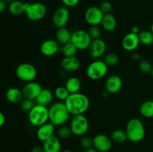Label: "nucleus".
<instances>
[{
  "label": "nucleus",
  "instance_id": "obj_16",
  "mask_svg": "<svg viewBox=\"0 0 153 152\" xmlns=\"http://www.w3.org/2000/svg\"><path fill=\"white\" fill-rule=\"evenodd\" d=\"M123 86L122 79L117 75H111L106 79L105 88L109 94H116L120 91Z\"/></svg>",
  "mask_w": 153,
  "mask_h": 152
},
{
  "label": "nucleus",
  "instance_id": "obj_20",
  "mask_svg": "<svg viewBox=\"0 0 153 152\" xmlns=\"http://www.w3.org/2000/svg\"><path fill=\"white\" fill-rule=\"evenodd\" d=\"M42 147L44 152H61V143L60 138L58 136H52L43 142Z\"/></svg>",
  "mask_w": 153,
  "mask_h": 152
},
{
  "label": "nucleus",
  "instance_id": "obj_32",
  "mask_svg": "<svg viewBox=\"0 0 153 152\" xmlns=\"http://www.w3.org/2000/svg\"><path fill=\"white\" fill-rule=\"evenodd\" d=\"M103 61L108 66H114L119 62V56L116 53L111 52L105 56Z\"/></svg>",
  "mask_w": 153,
  "mask_h": 152
},
{
  "label": "nucleus",
  "instance_id": "obj_48",
  "mask_svg": "<svg viewBox=\"0 0 153 152\" xmlns=\"http://www.w3.org/2000/svg\"><path fill=\"white\" fill-rule=\"evenodd\" d=\"M151 32L153 34V23L152 24V25H151Z\"/></svg>",
  "mask_w": 153,
  "mask_h": 152
},
{
  "label": "nucleus",
  "instance_id": "obj_23",
  "mask_svg": "<svg viewBox=\"0 0 153 152\" xmlns=\"http://www.w3.org/2000/svg\"><path fill=\"white\" fill-rule=\"evenodd\" d=\"M102 28L106 31H114L117 27V19L112 13H105L101 22Z\"/></svg>",
  "mask_w": 153,
  "mask_h": 152
},
{
  "label": "nucleus",
  "instance_id": "obj_31",
  "mask_svg": "<svg viewBox=\"0 0 153 152\" xmlns=\"http://www.w3.org/2000/svg\"><path fill=\"white\" fill-rule=\"evenodd\" d=\"M54 94H55L57 99L59 100V101H63V102H64L67 99L69 95H70V92L67 90V88L63 86H58L55 89Z\"/></svg>",
  "mask_w": 153,
  "mask_h": 152
},
{
  "label": "nucleus",
  "instance_id": "obj_6",
  "mask_svg": "<svg viewBox=\"0 0 153 152\" xmlns=\"http://www.w3.org/2000/svg\"><path fill=\"white\" fill-rule=\"evenodd\" d=\"M70 127L73 135L83 137L89 129V122L84 114L75 115L72 118Z\"/></svg>",
  "mask_w": 153,
  "mask_h": 152
},
{
  "label": "nucleus",
  "instance_id": "obj_21",
  "mask_svg": "<svg viewBox=\"0 0 153 152\" xmlns=\"http://www.w3.org/2000/svg\"><path fill=\"white\" fill-rule=\"evenodd\" d=\"M6 99L12 104H19L24 99L22 89L16 87H10L5 92Z\"/></svg>",
  "mask_w": 153,
  "mask_h": 152
},
{
  "label": "nucleus",
  "instance_id": "obj_49",
  "mask_svg": "<svg viewBox=\"0 0 153 152\" xmlns=\"http://www.w3.org/2000/svg\"><path fill=\"white\" fill-rule=\"evenodd\" d=\"M151 74H152V76L153 77V67H152V72H151Z\"/></svg>",
  "mask_w": 153,
  "mask_h": 152
},
{
  "label": "nucleus",
  "instance_id": "obj_30",
  "mask_svg": "<svg viewBox=\"0 0 153 152\" xmlns=\"http://www.w3.org/2000/svg\"><path fill=\"white\" fill-rule=\"evenodd\" d=\"M140 43L144 46H149L153 43V34L151 31H142L138 34Z\"/></svg>",
  "mask_w": 153,
  "mask_h": 152
},
{
  "label": "nucleus",
  "instance_id": "obj_22",
  "mask_svg": "<svg viewBox=\"0 0 153 152\" xmlns=\"http://www.w3.org/2000/svg\"><path fill=\"white\" fill-rule=\"evenodd\" d=\"M53 101V93L49 89H43L37 98H36L35 103L40 105L47 106L50 105Z\"/></svg>",
  "mask_w": 153,
  "mask_h": 152
},
{
  "label": "nucleus",
  "instance_id": "obj_1",
  "mask_svg": "<svg viewBox=\"0 0 153 152\" xmlns=\"http://www.w3.org/2000/svg\"><path fill=\"white\" fill-rule=\"evenodd\" d=\"M71 115L85 114L90 107V99L85 94L82 92L72 93L64 101Z\"/></svg>",
  "mask_w": 153,
  "mask_h": 152
},
{
  "label": "nucleus",
  "instance_id": "obj_34",
  "mask_svg": "<svg viewBox=\"0 0 153 152\" xmlns=\"http://www.w3.org/2000/svg\"><path fill=\"white\" fill-rule=\"evenodd\" d=\"M88 32L92 40L100 39L101 37V30L98 25H91Z\"/></svg>",
  "mask_w": 153,
  "mask_h": 152
},
{
  "label": "nucleus",
  "instance_id": "obj_38",
  "mask_svg": "<svg viewBox=\"0 0 153 152\" xmlns=\"http://www.w3.org/2000/svg\"><path fill=\"white\" fill-rule=\"evenodd\" d=\"M100 8L104 14L105 13H111V11L112 10V4L110 1H105L100 4Z\"/></svg>",
  "mask_w": 153,
  "mask_h": 152
},
{
  "label": "nucleus",
  "instance_id": "obj_18",
  "mask_svg": "<svg viewBox=\"0 0 153 152\" xmlns=\"http://www.w3.org/2000/svg\"><path fill=\"white\" fill-rule=\"evenodd\" d=\"M54 132H55V125L50 122H46V124H43V125L37 128L36 135L37 139L43 142L54 136Z\"/></svg>",
  "mask_w": 153,
  "mask_h": 152
},
{
  "label": "nucleus",
  "instance_id": "obj_33",
  "mask_svg": "<svg viewBox=\"0 0 153 152\" xmlns=\"http://www.w3.org/2000/svg\"><path fill=\"white\" fill-rule=\"evenodd\" d=\"M72 134L73 133H72L71 128L70 126L62 125V126H60V128L58 131V137L62 139H68Z\"/></svg>",
  "mask_w": 153,
  "mask_h": 152
},
{
  "label": "nucleus",
  "instance_id": "obj_44",
  "mask_svg": "<svg viewBox=\"0 0 153 152\" xmlns=\"http://www.w3.org/2000/svg\"><path fill=\"white\" fill-rule=\"evenodd\" d=\"M131 32L136 34H138L139 33H140V29H139V28L137 26H133L132 28H131Z\"/></svg>",
  "mask_w": 153,
  "mask_h": 152
},
{
  "label": "nucleus",
  "instance_id": "obj_2",
  "mask_svg": "<svg viewBox=\"0 0 153 152\" xmlns=\"http://www.w3.org/2000/svg\"><path fill=\"white\" fill-rule=\"evenodd\" d=\"M70 113L63 101L51 104L49 108V121L55 126L64 125L70 119Z\"/></svg>",
  "mask_w": 153,
  "mask_h": 152
},
{
  "label": "nucleus",
  "instance_id": "obj_26",
  "mask_svg": "<svg viewBox=\"0 0 153 152\" xmlns=\"http://www.w3.org/2000/svg\"><path fill=\"white\" fill-rule=\"evenodd\" d=\"M8 10L11 14L18 16L25 13V2H22L19 0L11 1L8 4Z\"/></svg>",
  "mask_w": 153,
  "mask_h": 152
},
{
  "label": "nucleus",
  "instance_id": "obj_17",
  "mask_svg": "<svg viewBox=\"0 0 153 152\" xmlns=\"http://www.w3.org/2000/svg\"><path fill=\"white\" fill-rule=\"evenodd\" d=\"M138 34H134L130 31L124 36L122 40V46L127 52H133L138 47L140 44Z\"/></svg>",
  "mask_w": 153,
  "mask_h": 152
},
{
  "label": "nucleus",
  "instance_id": "obj_15",
  "mask_svg": "<svg viewBox=\"0 0 153 152\" xmlns=\"http://www.w3.org/2000/svg\"><path fill=\"white\" fill-rule=\"evenodd\" d=\"M59 43L56 40L49 39L46 40L41 43L40 47L42 55L46 57H52L55 55L60 51Z\"/></svg>",
  "mask_w": 153,
  "mask_h": 152
},
{
  "label": "nucleus",
  "instance_id": "obj_8",
  "mask_svg": "<svg viewBox=\"0 0 153 152\" xmlns=\"http://www.w3.org/2000/svg\"><path fill=\"white\" fill-rule=\"evenodd\" d=\"M16 76L24 82L34 81L37 75V69L29 63H22L19 64L15 70Z\"/></svg>",
  "mask_w": 153,
  "mask_h": 152
},
{
  "label": "nucleus",
  "instance_id": "obj_46",
  "mask_svg": "<svg viewBox=\"0 0 153 152\" xmlns=\"http://www.w3.org/2000/svg\"><path fill=\"white\" fill-rule=\"evenodd\" d=\"M4 1H7V2H11V1H15V0H4Z\"/></svg>",
  "mask_w": 153,
  "mask_h": 152
},
{
  "label": "nucleus",
  "instance_id": "obj_5",
  "mask_svg": "<svg viewBox=\"0 0 153 152\" xmlns=\"http://www.w3.org/2000/svg\"><path fill=\"white\" fill-rule=\"evenodd\" d=\"M108 66L103 61L97 59L88 66L86 75L91 80H100L106 75L108 72Z\"/></svg>",
  "mask_w": 153,
  "mask_h": 152
},
{
  "label": "nucleus",
  "instance_id": "obj_41",
  "mask_svg": "<svg viewBox=\"0 0 153 152\" xmlns=\"http://www.w3.org/2000/svg\"><path fill=\"white\" fill-rule=\"evenodd\" d=\"M31 152H44V151H43V148L42 146L36 145L34 146V147L31 148Z\"/></svg>",
  "mask_w": 153,
  "mask_h": 152
},
{
  "label": "nucleus",
  "instance_id": "obj_9",
  "mask_svg": "<svg viewBox=\"0 0 153 152\" xmlns=\"http://www.w3.org/2000/svg\"><path fill=\"white\" fill-rule=\"evenodd\" d=\"M92 40L87 31L79 29L72 34L71 43L76 46L78 50H86L88 49Z\"/></svg>",
  "mask_w": 153,
  "mask_h": 152
},
{
  "label": "nucleus",
  "instance_id": "obj_12",
  "mask_svg": "<svg viewBox=\"0 0 153 152\" xmlns=\"http://www.w3.org/2000/svg\"><path fill=\"white\" fill-rule=\"evenodd\" d=\"M94 148L100 152H108L112 147V139L104 134H97L93 138Z\"/></svg>",
  "mask_w": 153,
  "mask_h": 152
},
{
  "label": "nucleus",
  "instance_id": "obj_28",
  "mask_svg": "<svg viewBox=\"0 0 153 152\" xmlns=\"http://www.w3.org/2000/svg\"><path fill=\"white\" fill-rule=\"evenodd\" d=\"M60 52L64 55V57H73L76 56L78 49L70 42V43H67V44L61 45V46L60 47Z\"/></svg>",
  "mask_w": 153,
  "mask_h": 152
},
{
  "label": "nucleus",
  "instance_id": "obj_24",
  "mask_svg": "<svg viewBox=\"0 0 153 152\" xmlns=\"http://www.w3.org/2000/svg\"><path fill=\"white\" fill-rule=\"evenodd\" d=\"M72 34L73 32L70 31L66 27L58 28L56 31V40L59 44L64 45L71 42Z\"/></svg>",
  "mask_w": 153,
  "mask_h": 152
},
{
  "label": "nucleus",
  "instance_id": "obj_42",
  "mask_svg": "<svg viewBox=\"0 0 153 152\" xmlns=\"http://www.w3.org/2000/svg\"><path fill=\"white\" fill-rule=\"evenodd\" d=\"M4 122H5V116L1 112H0V128L4 125Z\"/></svg>",
  "mask_w": 153,
  "mask_h": 152
},
{
  "label": "nucleus",
  "instance_id": "obj_25",
  "mask_svg": "<svg viewBox=\"0 0 153 152\" xmlns=\"http://www.w3.org/2000/svg\"><path fill=\"white\" fill-rule=\"evenodd\" d=\"M65 86L70 94L79 92L82 87V81L77 77H71L66 81Z\"/></svg>",
  "mask_w": 153,
  "mask_h": 152
},
{
  "label": "nucleus",
  "instance_id": "obj_40",
  "mask_svg": "<svg viewBox=\"0 0 153 152\" xmlns=\"http://www.w3.org/2000/svg\"><path fill=\"white\" fill-rule=\"evenodd\" d=\"M7 8V1L4 0H0V13H3Z\"/></svg>",
  "mask_w": 153,
  "mask_h": 152
},
{
  "label": "nucleus",
  "instance_id": "obj_43",
  "mask_svg": "<svg viewBox=\"0 0 153 152\" xmlns=\"http://www.w3.org/2000/svg\"><path fill=\"white\" fill-rule=\"evenodd\" d=\"M131 58H132L134 61H137L140 58V55L138 53H136V52H134V53L131 54Z\"/></svg>",
  "mask_w": 153,
  "mask_h": 152
},
{
  "label": "nucleus",
  "instance_id": "obj_39",
  "mask_svg": "<svg viewBox=\"0 0 153 152\" xmlns=\"http://www.w3.org/2000/svg\"><path fill=\"white\" fill-rule=\"evenodd\" d=\"M61 2L67 7H73L77 5L80 0H61Z\"/></svg>",
  "mask_w": 153,
  "mask_h": 152
},
{
  "label": "nucleus",
  "instance_id": "obj_3",
  "mask_svg": "<svg viewBox=\"0 0 153 152\" xmlns=\"http://www.w3.org/2000/svg\"><path fill=\"white\" fill-rule=\"evenodd\" d=\"M127 138L131 142H138L143 139L146 134L144 125L141 120L132 118L127 122L126 128Z\"/></svg>",
  "mask_w": 153,
  "mask_h": 152
},
{
  "label": "nucleus",
  "instance_id": "obj_45",
  "mask_svg": "<svg viewBox=\"0 0 153 152\" xmlns=\"http://www.w3.org/2000/svg\"><path fill=\"white\" fill-rule=\"evenodd\" d=\"M85 152H98L97 150H96L94 148H89V149H87V150H85Z\"/></svg>",
  "mask_w": 153,
  "mask_h": 152
},
{
  "label": "nucleus",
  "instance_id": "obj_35",
  "mask_svg": "<svg viewBox=\"0 0 153 152\" xmlns=\"http://www.w3.org/2000/svg\"><path fill=\"white\" fill-rule=\"evenodd\" d=\"M138 68L141 72L147 74V73H151L152 69V66L149 61L143 60V61H141L139 63Z\"/></svg>",
  "mask_w": 153,
  "mask_h": 152
},
{
  "label": "nucleus",
  "instance_id": "obj_37",
  "mask_svg": "<svg viewBox=\"0 0 153 152\" xmlns=\"http://www.w3.org/2000/svg\"><path fill=\"white\" fill-rule=\"evenodd\" d=\"M80 145L85 150L94 148V140L90 137H83L80 141Z\"/></svg>",
  "mask_w": 153,
  "mask_h": 152
},
{
  "label": "nucleus",
  "instance_id": "obj_10",
  "mask_svg": "<svg viewBox=\"0 0 153 152\" xmlns=\"http://www.w3.org/2000/svg\"><path fill=\"white\" fill-rule=\"evenodd\" d=\"M104 13L100 10V7L91 6L86 10L85 13V19L88 25H99L101 24Z\"/></svg>",
  "mask_w": 153,
  "mask_h": 152
},
{
  "label": "nucleus",
  "instance_id": "obj_11",
  "mask_svg": "<svg viewBox=\"0 0 153 152\" xmlns=\"http://www.w3.org/2000/svg\"><path fill=\"white\" fill-rule=\"evenodd\" d=\"M52 22L58 28H63L67 25L70 19V11L65 6L60 7L52 15Z\"/></svg>",
  "mask_w": 153,
  "mask_h": 152
},
{
  "label": "nucleus",
  "instance_id": "obj_14",
  "mask_svg": "<svg viewBox=\"0 0 153 152\" xmlns=\"http://www.w3.org/2000/svg\"><path fill=\"white\" fill-rule=\"evenodd\" d=\"M105 51L106 43L101 38L92 40L89 48H88V52H89L90 56L95 60L100 59L104 55Z\"/></svg>",
  "mask_w": 153,
  "mask_h": 152
},
{
  "label": "nucleus",
  "instance_id": "obj_47",
  "mask_svg": "<svg viewBox=\"0 0 153 152\" xmlns=\"http://www.w3.org/2000/svg\"><path fill=\"white\" fill-rule=\"evenodd\" d=\"M61 152H72L71 151H70V150H64V151H61Z\"/></svg>",
  "mask_w": 153,
  "mask_h": 152
},
{
  "label": "nucleus",
  "instance_id": "obj_13",
  "mask_svg": "<svg viewBox=\"0 0 153 152\" xmlns=\"http://www.w3.org/2000/svg\"><path fill=\"white\" fill-rule=\"evenodd\" d=\"M43 88L40 83L34 81L28 82L23 86L22 89V94H23L24 98L33 100L35 101L36 98L40 93Z\"/></svg>",
  "mask_w": 153,
  "mask_h": 152
},
{
  "label": "nucleus",
  "instance_id": "obj_36",
  "mask_svg": "<svg viewBox=\"0 0 153 152\" xmlns=\"http://www.w3.org/2000/svg\"><path fill=\"white\" fill-rule=\"evenodd\" d=\"M19 104H20V108L22 109V110H23L25 112H28V113L35 106L36 103L33 100L24 98Z\"/></svg>",
  "mask_w": 153,
  "mask_h": 152
},
{
  "label": "nucleus",
  "instance_id": "obj_27",
  "mask_svg": "<svg viewBox=\"0 0 153 152\" xmlns=\"http://www.w3.org/2000/svg\"><path fill=\"white\" fill-rule=\"evenodd\" d=\"M140 115L147 119L153 118V101L148 100L142 103L139 108Z\"/></svg>",
  "mask_w": 153,
  "mask_h": 152
},
{
  "label": "nucleus",
  "instance_id": "obj_19",
  "mask_svg": "<svg viewBox=\"0 0 153 152\" xmlns=\"http://www.w3.org/2000/svg\"><path fill=\"white\" fill-rule=\"evenodd\" d=\"M63 70L68 72H74L80 68V61L76 56L64 57L61 63Z\"/></svg>",
  "mask_w": 153,
  "mask_h": 152
},
{
  "label": "nucleus",
  "instance_id": "obj_29",
  "mask_svg": "<svg viewBox=\"0 0 153 152\" xmlns=\"http://www.w3.org/2000/svg\"><path fill=\"white\" fill-rule=\"evenodd\" d=\"M111 139L112 141L116 143H123L128 140L126 131L121 129H116L112 131L111 134Z\"/></svg>",
  "mask_w": 153,
  "mask_h": 152
},
{
  "label": "nucleus",
  "instance_id": "obj_4",
  "mask_svg": "<svg viewBox=\"0 0 153 152\" xmlns=\"http://www.w3.org/2000/svg\"><path fill=\"white\" fill-rule=\"evenodd\" d=\"M28 122L34 127H40L49 121V108L45 106L35 104L28 112Z\"/></svg>",
  "mask_w": 153,
  "mask_h": 152
},
{
  "label": "nucleus",
  "instance_id": "obj_7",
  "mask_svg": "<svg viewBox=\"0 0 153 152\" xmlns=\"http://www.w3.org/2000/svg\"><path fill=\"white\" fill-rule=\"evenodd\" d=\"M47 13L46 5L41 2H25V13L28 19L31 21H39L43 19Z\"/></svg>",
  "mask_w": 153,
  "mask_h": 152
}]
</instances>
